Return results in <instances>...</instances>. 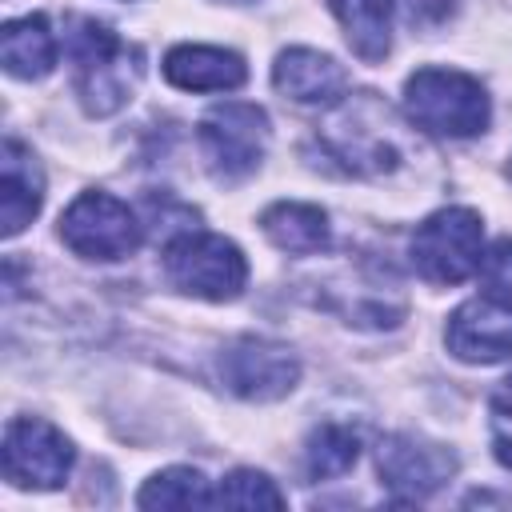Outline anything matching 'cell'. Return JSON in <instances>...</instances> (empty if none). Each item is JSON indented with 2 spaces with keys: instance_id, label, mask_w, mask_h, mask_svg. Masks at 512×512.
Instances as JSON below:
<instances>
[{
  "instance_id": "obj_1",
  "label": "cell",
  "mask_w": 512,
  "mask_h": 512,
  "mask_svg": "<svg viewBox=\"0 0 512 512\" xmlns=\"http://www.w3.org/2000/svg\"><path fill=\"white\" fill-rule=\"evenodd\" d=\"M404 108L416 128L432 136H476L488 124V96L480 80L456 68H420L404 88Z\"/></svg>"
},
{
  "instance_id": "obj_2",
  "label": "cell",
  "mask_w": 512,
  "mask_h": 512,
  "mask_svg": "<svg viewBox=\"0 0 512 512\" xmlns=\"http://www.w3.org/2000/svg\"><path fill=\"white\" fill-rule=\"evenodd\" d=\"M484 224L472 208H440L412 236V264L432 284H460L480 272Z\"/></svg>"
},
{
  "instance_id": "obj_3",
  "label": "cell",
  "mask_w": 512,
  "mask_h": 512,
  "mask_svg": "<svg viewBox=\"0 0 512 512\" xmlns=\"http://www.w3.org/2000/svg\"><path fill=\"white\" fill-rule=\"evenodd\" d=\"M164 272L180 292L204 300H232L248 280L240 248L216 232H180L164 248Z\"/></svg>"
},
{
  "instance_id": "obj_4",
  "label": "cell",
  "mask_w": 512,
  "mask_h": 512,
  "mask_svg": "<svg viewBox=\"0 0 512 512\" xmlns=\"http://www.w3.org/2000/svg\"><path fill=\"white\" fill-rule=\"evenodd\" d=\"M60 240L84 260H124L140 244V224L128 204L108 192L76 196L60 216Z\"/></svg>"
},
{
  "instance_id": "obj_5",
  "label": "cell",
  "mask_w": 512,
  "mask_h": 512,
  "mask_svg": "<svg viewBox=\"0 0 512 512\" xmlns=\"http://www.w3.org/2000/svg\"><path fill=\"white\" fill-rule=\"evenodd\" d=\"M68 48H72V60L80 72V96H84L88 112H96V116L116 112L132 88V72L124 64L128 48L116 40L112 28H104L96 20H72Z\"/></svg>"
},
{
  "instance_id": "obj_6",
  "label": "cell",
  "mask_w": 512,
  "mask_h": 512,
  "mask_svg": "<svg viewBox=\"0 0 512 512\" xmlns=\"http://www.w3.org/2000/svg\"><path fill=\"white\" fill-rule=\"evenodd\" d=\"M200 144H204V156L220 180H240L264 156L268 116H264V108L244 104V100L216 104L200 124Z\"/></svg>"
},
{
  "instance_id": "obj_7",
  "label": "cell",
  "mask_w": 512,
  "mask_h": 512,
  "mask_svg": "<svg viewBox=\"0 0 512 512\" xmlns=\"http://www.w3.org/2000/svg\"><path fill=\"white\" fill-rule=\"evenodd\" d=\"M72 468V444L48 420L24 416L4 432V476L20 488H60Z\"/></svg>"
},
{
  "instance_id": "obj_8",
  "label": "cell",
  "mask_w": 512,
  "mask_h": 512,
  "mask_svg": "<svg viewBox=\"0 0 512 512\" xmlns=\"http://www.w3.org/2000/svg\"><path fill=\"white\" fill-rule=\"evenodd\" d=\"M220 376L244 400H280L296 384L300 364H296V356L284 344L244 336V340H236V344L224 348Z\"/></svg>"
},
{
  "instance_id": "obj_9",
  "label": "cell",
  "mask_w": 512,
  "mask_h": 512,
  "mask_svg": "<svg viewBox=\"0 0 512 512\" xmlns=\"http://www.w3.org/2000/svg\"><path fill=\"white\" fill-rule=\"evenodd\" d=\"M376 468L392 492L420 500V496H432L436 488L448 484V476L456 472V456L440 444L420 440V436H388L380 444Z\"/></svg>"
},
{
  "instance_id": "obj_10",
  "label": "cell",
  "mask_w": 512,
  "mask_h": 512,
  "mask_svg": "<svg viewBox=\"0 0 512 512\" xmlns=\"http://www.w3.org/2000/svg\"><path fill=\"white\" fill-rule=\"evenodd\" d=\"M448 352L468 364H496L512 356V312L492 300H468L448 320Z\"/></svg>"
},
{
  "instance_id": "obj_11",
  "label": "cell",
  "mask_w": 512,
  "mask_h": 512,
  "mask_svg": "<svg viewBox=\"0 0 512 512\" xmlns=\"http://www.w3.org/2000/svg\"><path fill=\"white\" fill-rule=\"evenodd\" d=\"M272 84L296 104H336L348 88V72L316 48H288L272 68Z\"/></svg>"
},
{
  "instance_id": "obj_12",
  "label": "cell",
  "mask_w": 512,
  "mask_h": 512,
  "mask_svg": "<svg viewBox=\"0 0 512 512\" xmlns=\"http://www.w3.org/2000/svg\"><path fill=\"white\" fill-rule=\"evenodd\" d=\"M164 76L184 92H232L244 84V60L228 48L180 44L164 56Z\"/></svg>"
},
{
  "instance_id": "obj_13",
  "label": "cell",
  "mask_w": 512,
  "mask_h": 512,
  "mask_svg": "<svg viewBox=\"0 0 512 512\" xmlns=\"http://www.w3.org/2000/svg\"><path fill=\"white\" fill-rule=\"evenodd\" d=\"M44 200V176L32 160V152H24V144L4 140V160H0V232L12 240L20 236L32 216L40 212Z\"/></svg>"
},
{
  "instance_id": "obj_14",
  "label": "cell",
  "mask_w": 512,
  "mask_h": 512,
  "mask_svg": "<svg viewBox=\"0 0 512 512\" xmlns=\"http://www.w3.org/2000/svg\"><path fill=\"white\" fill-rule=\"evenodd\" d=\"M0 60H4L8 76H20V80L48 76L56 64V36H52L48 20L44 16L8 20L0 32Z\"/></svg>"
},
{
  "instance_id": "obj_15",
  "label": "cell",
  "mask_w": 512,
  "mask_h": 512,
  "mask_svg": "<svg viewBox=\"0 0 512 512\" xmlns=\"http://www.w3.org/2000/svg\"><path fill=\"white\" fill-rule=\"evenodd\" d=\"M268 240L280 252L292 256H312L328 248V216L316 204H300V200H280L260 216Z\"/></svg>"
},
{
  "instance_id": "obj_16",
  "label": "cell",
  "mask_w": 512,
  "mask_h": 512,
  "mask_svg": "<svg viewBox=\"0 0 512 512\" xmlns=\"http://www.w3.org/2000/svg\"><path fill=\"white\" fill-rule=\"evenodd\" d=\"M332 12L348 36V48L376 64L392 48V0H332Z\"/></svg>"
},
{
  "instance_id": "obj_17",
  "label": "cell",
  "mask_w": 512,
  "mask_h": 512,
  "mask_svg": "<svg viewBox=\"0 0 512 512\" xmlns=\"http://www.w3.org/2000/svg\"><path fill=\"white\" fill-rule=\"evenodd\" d=\"M360 456V436L344 424H320L312 436H308V448H304V460H308V472L312 480H332V476H344Z\"/></svg>"
},
{
  "instance_id": "obj_18",
  "label": "cell",
  "mask_w": 512,
  "mask_h": 512,
  "mask_svg": "<svg viewBox=\"0 0 512 512\" xmlns=\"http://www.w3.org/2000/svg\"><path fill=\"white\" fill-rule=\"evenodd\" d=\"M212 496H216V492L208 488V480H204L196 468H164V472H156V476L140 488L136 504H140V508H192V504L208 508Z\"/></svg>"
},
{
  "instance_id": "obj_19",
  "label": "cell",
  "mask_w": 512,
  "mask_h": 512,
  "mask_svg": "<svg viewBox=\"0 0 512 512\" xmlns=\"http://www.w3.org/2000/svg\"><path fill=\"white\" fill-rule=\"evenodd\" d=\"M212 504H224V508H284V492L264 472L236 468L220 480Z\"/></svg>"
},
{
  "instance_id": "obj_20",
  "label": "cell",
  "mask_w": 512,
  "mask_h": 512,
  "mask_svg": "<svg viewBox=\"0 0 512 512\" xmlns=\"http://www.w3.org/2000/svg\"><path fill=\"white\" fill-rule=\"evenodd\" d=\"M480 284L484 300L512 312V240H496L480 260Z\"/></svg>"
},
{
  "instance_id": "obj_21",
  "label": "cell",
  "mask_w": 512,
  "mask_h": 512,
  "mask_svg": "<svg viewBox=\"0 0 512 512\" xmlns=\"http://www.w3.org/2000/svg\"><path fill=\"white\" fill-rule=\"evenodd\" d=\"M408 12H412V24H420V28H440V24H448V16L456 12V0H408Z\"/></svg>"
},
{
  "instance_id": "obj_22",
  "label": "cell",
  "mask_w": 512,
  "mask_h": 512,
  "mask_svg": "<svg viewBox=\"0 0 512 512\" xmlns=\"http://www.w3.org/2000/svg\"><path fill=\"white\" fill-rule=\"evenodd\" d=\"M492 412H496L500 420H512V376L496 388V396H492Z\"/></svg>"
},
{
  "instance_id": "obj_23",
  "label": "cell",
  "mask_w": 512,
  "mask_h": 512,
  "mask_svg": "<svg viewBox=\"0 0 512 512\" xmlns=\"http://www.w3.org/2000/svg\"><path fill=\"white\" fill-rule=\"evenodd\" d=\"M496 460H500V464H508V468H512V436H504V432H500V436H496Z\"/></svg>"
}]
</instances>
